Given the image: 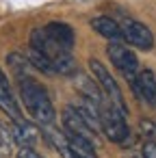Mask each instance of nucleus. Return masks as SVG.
Wrapping results in <instances>:
<instances>
[{
    "label": "nucleus",
    "mask_w": 156,
    "mask_h": 158,
    "mask_svg": "<svg viewBox=\"0 0 156 158\" xmlns=\"http://www.w3.org/2000/svg\"><path fill=\"white\" fill-rule=\"evenodd\" d=\"M20 102L26 108L28 117L41 126H52L57 121V108L41 82H37L35 76L20 78Z\"/></svg>",
    "instance_id": "1"
},
{
    "label": "nucleus",
    "mask_w": 156,
    "mask_h": 158,
    "mask_svg": "<svg viewBox=\"0 0 156 158\" xmlns=\"http://www.w3.org/2000/svg\"><path fill=\"white\" fill-rule=\"evenodd\" d=\"M31 50L39 52L41 56H46L57 74H63V76L76 74V59H74V54L70 50H65L63 46H59L57 41H52L46 35L44 28H35L31 33Z\"/></svg>",
    "instance_id": "2"
},
{
    "label": "nucleus",
    "mask_w": 156,
    "mask_h": 158,
    "mask_svg": "<svg viewBox=\"0 0 156 158\" xmlns=\"http://www.w3.org/2000/svg\"><path fill=\"white\" fill-rule=\"evenodd\" d=\"M89 72H91L93 82L98 85L100 93L104 95V100H106L108 104H113L115 108H119L121 113L128 115V104H126V100H124V93H121L119 85H117L115 78L111 76V72H108L98 59H89Z\"/></svg>",
    "instance_id": "3"
},
{
    "label": "nucleus",
    "mask_w": 156,
    "mask_h": 158,
    "mask_svg": "<svg viewBox=\"0 0 156 158\" xmlns=\"http://www.w3.org/2000/svg\"><path fill=\"white\" fill-rule=\"evenodd\" d=\"M128 115L115 108L113 104L104 102L100 106V130L106 134L108 141L113 143H128L130 141V126H128Z\"/></svg>",
    "instance_id": "4"
},
{
    "label": "nucleus",
    "mask_w": 156,
    "mask_h": 158,
    "mask_svg": "<svg viewBox=\"0 0 156 158\" xmlns=\"http://www.w3.org/2000/svg\"><path fill=\"white\" fill-rule=\"evenodd\" d=\"M117 24L121 28V41H126L128 46H134L145 52L154 48V35L143 22L134 20L130 15H121V18H117Z\"/></svg>",
    "instance_id": "5"
},
{
    "label": "nucleus",
    "mask_w": 156,
    "mask_h": 158,
    "mask_svg": "<svg viewBox=\"0 0 156 158\" xmlns=\"http://www.w3.org/2000/svg\"><path fill=\"white\" fill-rule=\"evenodd\" d=\"M106 56H108V61H111V65L130 82L134 76H137V72L141 69L139 67V59H137V54L126 46V44H108V48H106Z\"/></svg>",
    "instance_id": "6"
},
{
    "label": "nucleus",
    "mask_w": 156,
    "mask_h": 158,
    "mask_svg": "<svg viewBox=\"0 0 156 158\" xmlns=\"http://www.w3.org/2000/svg\"><path fill=\"white\" fill-rule=\"evenodd\" d=\"M130 85L141 102L156 106V74L152 69H139L137 76L130 80Z\"/></svg>",
    "instance_id": "7"
},
{
    "label": "nucleus",
    "mask_w": 156,
    "mask_h": 158,
    "mask_svg": "<svg viewBox=\"0 0 156 158\" xmlns=\"http://www.w3.org/2000/svg\"><path fill=\"white\" fill-rule=\"evenodd\" d=\"M0 108L7 113V117H11L13 123H20V121H26L24 115H22V108H20V102L15 100L13 91H11V85H9V78L7 74L0 69Z\"/></svg>",
    "instance_id": "8"
},
{
    "label": "nucleus",
    "mask_w": 156,
    "mask_h": 158,
    "mask_svg": "<svg viewBox=\"0 0 156 158\" xmlns=\"http://www.w3.org/2000/svg\"><path fill=\"white\" fill-rule=\"evenodd\" d=\"M44 31H46V35L52 41H57L65 50H70V52L74 50V46H76V33H74V28L70 24H65V22H50V24L44 26Z\"/></svg>",
    "instance_id": "9"
},
{
    "label": "nucleus",
    "mask_w": 156,
    "mask_h": 158,
    "mask_svg": "<svg viewBox=\"0 0 156 158\" xmlns=\"http://www.w3.org/2000/svg\"><path fill=\"white\" fill-rule=\"evenodd\" d=\"M91 28L100 37L108 39L111 44H121V28H119L115 18H111V15H95L91 20Z\"/></svg>",
    "instance_id": "10"
},
{
    "label": "nucleus",
    "mask_w": 156,
    "mask_h": 158,
    "mask_svg": "<svg viewBox=\"0 0 156 158\" xmlns=\"http://www.w3.org/2000/svg\"><path fill=\"white\" fill-rule=\"evenodd\" d=\"M65 141H67L74 158H100L93 141H89L85 136H78V134H72V132H65Z\"/></svg>",
    "instance_id": "11"
},
{
    "label": "nucleus",
    "mask_w": 156,
    "mask_h": 158,
    "mask_svg": "<svg viewBox=\"0 0 156 158\" xmlns=\"http://www.w3.org/2000/svg\"><path fill=\"white\" fill-rule=\"evenodd\" d=\"M11 136L13 141L20 143V147H33L37 143V128L31 126L28 121H20V123H11Z\"/></svg>",
    "instance_id": "12"
},
{
    "label": "nucleus",
    "mask_w": 156,
    "mask_h": 158,
    "mask_svg": "<svg viewBox=\"0 0 156 158\" xmlns=\"http://www.w3.org/2000/svg\"><path fill=\"white\" fill-rule=\"evenodd\" d=\"M7 65L11 67V72L15 74L18 80H20V78H26V76H33V74H31L33 65H31L28 59H26L24 54H20V52H11V54L7 56Z\"/></svg>",
    "instance_id": "13"
},
{
    "label": "nucleus",
    "mask_w": 156,
    "mask_h": 158,
    "mask_svg": "<svg viewBox=\"0 0 156 158\" xmlns=\"http://www.w3.org/2000/svg\"><path fill=\"white\" fill-rule=\"evenodd\" d=\"M26 59H28V63H31L35 69H39L41 74H48V76L57 74V72H54V67L50 65V61H48L46 56H41L39 52H35V50H28V56H26Z\"/></svg>",
    "instance_id": "14"
},
{
    "label": "nucleus",
    "mask_w": 156,
    "mask_h": 158,
    "mask_svg": "<svg viewBox=\"0 0 156 158\" xmlns=\"http://www.w3.org/2000/svg\"><path fill=\"white\" fill-rule=\"evenodd\" d=\"M13 136H11V130L0 121V156H11L13 154Z\"/></svg>",
    "instance_id": "15"
},
{
    "label": "nucleus",
    "mask_w": 156,
    "mask_h": 158,
    "mask_svg": "<svg viewBox=\"0 0 156 158\" xmlns=\"http://www.w3.org/2000/svg\"><path fill=\"white\" fill-rule=\"evenodd\" d=\"M141 158H156V141H145L143 143Z\"/></svg>",
    "instance_id": "16"
},
{
    "label": "nucleus",
    "mask_w": 156,
    "mask_h": 158,
    "mask_svg": "<svg viewBox=\"0 0 156 158\" xmlns=\"http://www.w3.org/2000/svg\"><path fill=\"white\" fill-rule=\"evenodd\" d=\"M15 158H44V156L37 154L33 147H20V152L15 154Z\"/></svg>",
    "instance_id": "17"
}]
</instances>
